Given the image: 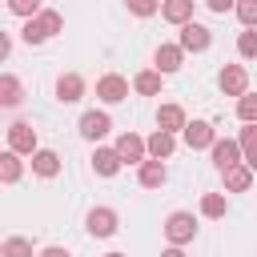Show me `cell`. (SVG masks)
<instances>
[{"instance_id": "1", "label": "cell", "mask_w": 257, "mask_h": 257, "mask_svg": "<svg viewBox=\"0 0 257 257\" xmlns=\"http://www.w3.org/2000/svg\"><path fill=\"white\" fill-rule=\"evenodd\" d=\"M165 237H169V245H189V241L197 237V217L185 213V209L169 213V217H165Z\"/></svg>"}, {"instance_id": "2", "label": "cell", "mask_w": 257, "mask_h": 257, "mask_svg": "<svg viewBox=\"0 0 257 257\" xmlns=\"http://www.w3.org/2000/svg\"><path fill=\"white\" fill-rule=\"evenodd\" d=\"M76 128H80V137H84V141H92V145H96L100 137H108V133H112V116H108V112H100V108H88V112H80V124H76Z\"/></svg>"}, {"instance_id": "3", "label": "cell", "mask_w": 257, "mask_h": 257, "mask_svg": "<svg viewBox=\"0 0 257 257\" xmlns=\"http://www.w3.org/2000/svg\"><path fill=\"white\" fill-rule=\"evenodd\" d=\"M116 209H108V205H96V209H88V217H84V229L92 233V237H112L116 233Z\"/></svg>"}, {"instance_id": "4", "label": "cell", "mask_w": 257, "mask_h": 257, "mask_svg": "<svg viewBox=\"0 0 257 257\" xmlns=\"http://www.w3.org/2000/svg\"><path fill=\"white\" fill-rule=\"evenodd\" d=\"M177 44H181L185 52H205V48L213 44V32H209L205 24H197V20H189V24H181V36H177Z\"/></svg>"}, {"instance_id": "5", "label": "cell", "mask_w": 257, "mask_h": 257, "mask_svg": "<svg viewBox=\"0 0 257 257\" xmlns=\"http://www.w3.org/2000/svg\"><path fill=\"white\" fill-rule=\"evenodd\" d=\"M217 84H221L225 96H245V92H249V72H245V64H225L221 76H217Z\"/></svg>"}, {"instance_id": "6", "label": "cell", "mask_w": 257, "mask_h": 257, "mask_svg": "<svg viewBox=\"0 0 257 257\" xmlns=\"http://www.w3.org/2000/svg\"><path fill=\"white\" fill-rule=\"evenodd\" d=\"M96 96H100L104 104H120V100H128V80H124L120 72H104V76L96 80Z\"/></svg>"}, {"instance_id": "7", "label": "cell", "mask_w": 257, "mask_h": 257, "mask_svg": "<svg viewBox=\"0 0 257 257\" xmlns=\"http://www.w3.org/2000/svg\"><path fill=\"white\" fill-rule=\"evenodd\" d=\"M209 153H213V165H217V169H221V173H225V169H233V165H241V161H245V153H241V141H229V137H217V141H213V149H209Z\"/></svg>"}, {"instance_id": "8", "label": "cell", "mask_w": 257, "mask_h": 257, "mask_svg": "<svg viewBox=\"0 0 257 257\" xmlns=\"http://www.w3.org/2000/svg\"><path fill=\"white\" fill-rule=\"evenodd\" d=\"M8 149H16L20 157H24V153L32 157V153L40 149V145H36V128H32L28 120H16V124H8Z\"/></svg>"}, {"instance_id": "9", "label": "cell", "mask_w": 257, "mask_h": 257, "mask_svg": "<svg viewBox=\"0 0 257 257\" xmlns=\"http://www.w3.org/2000/svg\"><path fill=\"white\" fill-rule=\"evenodd\" d=\"M112 149L120 153V161H124V165H141V161H149V145H145L137 133H120Z\"/></svg>"}, {"instance_id": "10", "label": "cell", "mask_w": 257, "mask_h": 257, "mask_svg": "<svg viewBox=\"0 0 257 257\" xmlns=\"http://www.w3.org/2000/svg\"><path fill=\"white\" fill-rule=\"evenodd\" d=\"M137 181H141V189H161V185L169 181V169H165V161H157V157L141 161V165H137Z\"/></svg>"}, {"instance_id": "11", "label": "cell", "mask_w": 257, "mask_h": 257, "mask_svg": "<svg viewBox=\"0 0 257 257\" xmlns=\"http://www.w3.org/2000/svg\"><path fill=\"white\" fill-rule=\"evenodd\" d=\"M80 96H84V76H80V72L56 76V100H60V104H76Z\"/></svg>"}, {"instance_id": "12", "label": "cell", "mask_w": 257, "mask_h": 257, "mask_svg": "<svg viewBox=\"0 0 257 257\" xmlns=\"http://www.w3.org/2000/svg\"><path fill=\"white\" fill-rule=\"evenodd\" d=\"M153 64L169 76V72H177L181 64H185V48L181 44H157V52H153Z\"/></svg>"}, {"instance_id": "13", "label": "cell", "mask_w": 257, "mask_h": 257, "mask_svg": "<svg viewBox=\"0 0 257 257\" xmlns=\"http://www.w3.org/2000/svg\"><path fill=\"white\" fill-rule=\"evenodd\" d=\"M213 141H217V133H213L209 120H189L185 124V145L189 149H213Z\"/></svg>"}, {"instance_id": "14", "label": "cell", "mask_w": 257, "mask_h": 257, "mask_svg": "<svg viewBox=\"0 0 257 257\" xmlns=\"http://www.w3.org/2000/svg\"><path fill=\"white\" fill-rule=\"evenodd\" d=\"M120 165H124V161H120L116 149H92V173H96V177H116Z\"/></svg>"}, {"instance_id": "15", "label": "cell", "mask_w": 257, "mask_h": 257, "mask_svg": "<svg viewBox=\"0 0 257 257\" xmlns=\"http://www.w3.org/2000/svg\"><path fill=\"white\" fill-rule=\"evenodd\" d=\"M149 157H157V161H169L173 157V149H177V133H169V128H157L149 141Z\"/></svg>"}, {"instance_id": "16", "label": "cell", "mask_w": 257, "mask_h": 257, "mask_svg": "<svg viewBox=\"0 0 257 257\" xmlns=\"http://www.w3.org/2000/svg\"><path fill=\"white\" fill-rule=\"evenodd\" d=\"M193 8H197V0H165V4H161V16L181 28V24L193 20Z\"/></svg>"}, {"instance_id": "17", "label": "cell", "mask_w": 257, "mask_h": 257, "mask_svg": "<svg viewBox=\"0 0 257 257\" xmlns=\"http://www.w3.org/2000/svg\"><path fill=\"white\" fill-rule=\"evenodd\" d=\"M185 108L181 104H161L157 108V128H169V133H185Z\"/></svg>"}, {"instance_id": "18", "label": "cell", "mask_w": 257, "mask_h": 257, "mask_svg": "<svg viewBox=\"0 0 257 257\" xmlns=\"http://www.w3.org/2000/svg\"><path fill=\"white\" fill-rule=\"evenodd\" d=\"M32 173L44 177V181L56 177V173H60V157H56L52 149H36V153H32Z\"/></svg>"}, {"instance_id": "19", "label": "cell", "mask_w": 257, "mask_h": 257, "mask_svg": "<svg viewBox=\"0 0 257 257\" xmlns=\"http://www.w3.org/2000/svg\"><path fill=\"white\" fill-rule=\"evenodd\" d=\"M221 177H225V189H229V193H245V189L253 185V169H249L245 161H241V165H233V169H225Z\"/></svg>"}, {"instance_id": "20", "label": "cell", "mask_w": 257, "mask_h": 257, "mask_svg": "<svg viewBox=\"0 0 257 257\" xmlns=\"http://www.w3.org/2000/svg\"><path fill=\"white\" fill-rule=\"evenodd\" d=\"M161 68H145V72H137L133 76V92H141V96H157L161 92Z\"/></svg>"}, {"instance_id": "21", "label": "cell", "mask_w": 257, "mask_h": 257, "mask_svg": "<svg viewBox=\"0 0 257 257\" xmlns=\"http://www.w3.org/2000/svg\"><path fill=\"white\" fill-rule=\"evenodd\" d=\"M20 100H24V88H20V80H16L12 72H4V76H0V104H4V108H16Z\"/></svg>"}, {"instance_id": "22", "label": "cell", "mask_w": 257, "mask_h": 257, "mask_svg": "<svg viewBox=\"0 0 257 257\" xmlns=\"http://www.w3.org/2000/svg\"><path fill=\"white\" fill-rule=\"evenodd\" d=\"M20 173H24L20 153H16V149H4V157H0V181H4V185H16Z\"/></svg>"}, {"instance_id": "23", "label": "cell", "mask_w": 257, "mask_h": 257, "mask_svg": "<svg viewBox=\"0 0 257 257\" xmlns=\"http://www.w3.org/2000/svg\"><path fill=\"white\" fill-rule=\"evenodd\" d=\"M225 213H229V201H225V193H205V197H201V217L217 221V217H225Z\"/></svg>"}, {"instance_id": "24", "label": "cell", "mask_w": 257, "mask_h": 257, "mask_svg": "<svg viewBox=\"0 0 257 257\" xmlns=\"http://www.w3.org/2000/svg\"><path fill=\"white\" fill-rule=\"evenodd\" d=\"M237 141H241V153H245V165H249V169L257 173V124H245Z\"/></svg>"}, {"instance_id": "25", "label": "cell", "mask_w": 257, "mask_h": 257, "mask_svg": "<svg viewBox=\"0 0 257 257\" xmlns=\"http://www.w3.org/2000/svg\"><path fill=\"white\" fill-rule=\"evenodd\" d=\"M0 257H32V241L28 237H8L0 245Z\"/></svg>"}, {"instance_id": "26", "label": "cell", "mask_w": 257, "mask_h": 257, "mask_svg": "<svg viewBox=\"0 0 257 257\" xmlns=\"http://www.w3.org/2000/svg\"><path fill=\"white\" fill-rule=\"evenodd\" d=\"M237 116H241L245 124H257V92L237 96Z\"/></svg>"}, {"instance_id": "27", "label": "cell", "mask_w": 257, "mask_h": 257, "mask_svg": "<svg viewBox=\"0 0 257 257\" xmlns=\"http://www.w3.org/2000/svg\"><path fill=\"white\" fill-rule=\"evenodd\" d=\"M20 40H24V44H44V40H48V32H44V28H40V20L32 16V20H24V28H20Z\"/></svg>"}, {"instance_id": "28", "label": "cell", "mask_w": 257, "mask_h": 257, "mask_svg": "<svg viewBox=\"0 0 257 257\" xmlns=\"http://www.w3.org/2000/svg\"><path fill=\"white\" fill-rule=\"evenodd\" d=\"M237 52H241L245 60H257V28H245V32L237 36Z\"/></svg>"}, {"instance_id": "29", "label": "cell", "mask_w": 257, "mask_h": 257, "mask_svg": "<svg viewBox=\"0 0 257 257\" xmlns=\"http://www.w3.org/2000/svg\"><path fill=\"white\" fill-rule=\"evenodd\" d=\"M8 12H12V16H24V20H32V16H40L44 8H40V0H8Z\"/></svg>"}, {"instance_id": "30", "label": "cell", "mask_w": 257, "mask_h": 257, "mask_svg": "<svg viewBox=\"0 0 257 257\" xmlns=\"http://www.w3.org/2000/svg\"><path fill=\"white\" fill-rule=\"evenodd\" d=\"M36 20H40V28H44V32H48V36H56V32H60V28H64V16H60V12H56V8H44V12H40V16H36Z\"/></svg>"}, {"instance_id": "31", "label": "cell", "mask_w": 257, "mask_h": 257, "mask_svg": "<svg viewBox=\"0 0 257 257\" xmlns=\"http://www.w3.org/2000/svg\"><path fill=\"white\" fill-rule=\"evenodd\" d=\"M237 20L245 24V28H257V0H237Z\"/></svg>"}, {"instance_id": "32", "label": "cell", "mask_w": 257, "mask_h": 257, "mask_svg": "<svg viewBox=\"0 0 257 257\" xmlns=\"http://www.w3.org/2000/svg\"><path fill=\"white\" fill-rule=\"evenodd\" d=\"M124 4H128V12H133V16H157L165 0H124Z\"/></svg>"}, {"instance_id": "33", "label": "cell", "mask_w": 257, "mask_h": 257, "mask_svg": "<svg viewBox=\"0 0 257 257\" xmlns=\"http://www.w3.org/2000/svg\"><path fill=\"white\" fill-rule=\"evenodd\" d=\"M205 4H209V12H217V16H225V12L237 8V0H205Z\"/></svg>"}, {"instance_id": "34", "label": "cell", "mask_w": 257, "mask_h": 257, "mask_svg": "<svg viewBox=\"0 0 257 257\" xmlns=\"http://www.w3.org/2000/svg\"><path fill=\"white\" fill-rule=\"evenodd\" d=\"M40 257H72L64 245H48V249H40Z\"/></svg>"}, {"instance_id": "35", "label": "cell", "mask_w": 257, "mask_h": 257, "mask_svg": "<svg viewBox=\"0 0 257 257\" xmlns=\"http://www.w3.org/2000/svg\"><path fill=\"white\" fill-rule=\"evenodd\" d=\"M161 257H185V249L181 245H169V249H161Z\"/></svg>"}, {"instance_id": "36", "label": "cell", "mask_w": 257, "mask_h": 257, "mask_svg": "<svg viewBox=\"0 0 257 257\" xmlns=\"http://www.w3.org/2000/svg\"><path fill=\"white\" fill-rule=\"evenodd\" d=\"M104 257H128V253H104Z\"/></svg>"}]
</instances>
